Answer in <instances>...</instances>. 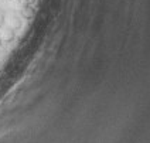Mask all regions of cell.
<instances>
[{
    "instance_id": "cell-1",
    "label": "cell",
    "mask_w": 150,
    "mask_h": 143,
    "mask_svg": "<svg viewBox=\"0 0 150 143\" xmlns=\"http://www.w3.org/2000/svg\"><path fill=\"white\" fill-rule=\"evenodd\" d=\"M14 37H16V31H14L13 28H10V27L1 28V31H0V38H1L3 42H11L14 40Z\"/></svg>"
},
{
    "instance_id": "cell-5",
    "label": "cell",
    "mask_w": 150,
    "mask_h": 143,
    "mask_svg": "<svg viewBox=\"0 0 150 143\" xmlns=\"http://www.w3.org/2000/svg\"><path fill=\"white\" fill-rule=\"evenodd\" d=\"M1 44H3V41H1V38H0V47H1Z\"/></svg>"
},
{
    "instance_id": "cell-4",
    "label": "cell",
    "mask_w": 150,
    "mask_h": 143,
    "mask_svg": "<svg viewBox=\"0 0 150 143\" xmlns=\"http://www.w3.org/2000/svg\"><path fill=\"white\" fill-rule=\"evenodd\" d=\"M4 17H3V14H0V28H1V25H3V23H4V20H3Z\"/></svg>"
},
{
    "instance_id": "cell-3",
    "label": "cell",
    "mask_w": 150,
    "mask_h": 143,
    "mask_svg": "<svg viewBox=\"0 0 150 143\" xmlns=\"http://www.w3.org/2000/svg\"><path fill=\"white\" fill-rule=\"evenodd\" d=\"M33 16H34V10L31 7L21 8V17L23 18H33Z\"/></svg>"
},
{
    "instance_id": "cell-2",
    "label": "cell",
    "mask_w": 150,
    "mask_h": 143,
    "mask_svg": "<svg viewBox=\"0 0 150 143\" xmlns=\"http://www.w3.org/2000/svg\"><path fill=\"white\" fill-rule=\"evenodd\" d=\"M8 27H10V28H13L14 31L20 30V28L23 27V20H21V17L11 16L10 18H8Z\"/></svg>"
}]
</instances>
